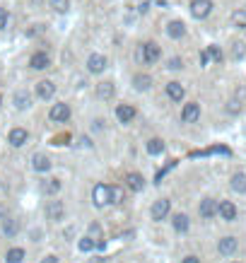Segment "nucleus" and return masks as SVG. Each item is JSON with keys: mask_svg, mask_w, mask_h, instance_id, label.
Wrapping results in <instances>:
<instances>
[{"mask_svg": "<svg viewBox=\"0 0 246 263\" xmlns=\"http://www.w3.org/2000/svg\"><path fill=\"white\" fill-rule=\"evenodd\" d=\"M0 104H2V97H0Z\"/></svg>", "mask_w": 246, "mask_h": 263, "instance_id": "obj_43", "label": "nucleus"}, {"mask_svg": "<svg viewBox=\"0 0 246 263\" xmlns=\"http://www.w3.org/2000/svg\"><path fill=\"white\" fill-rule=\"evenodd\" d=\"M244 12H234V15H232V19H234V22H244Z\"/></svg>", "mask_w": 246, "mask_h": 263, "instance_id": "obj_40", "label": "nucleus"}, {"mask_svg": "<svg viewBox=\"0 0 246 263\" xmlns=\"http://www.w3.org/2000/svg\"><path fill=\"white\" fill-rule=\"evenodd\" d=\"M239 109H242V104H239V102H229V106H227V111H232V113H237V111H239Z\"/></svg>", "mask_w": 246, "mask_h": 263, "instance_id": "obj_37", "label": "nucleus"}, {"mask_svg": "<svg viewBox=\"0 0 246 263\" xmlns=\"http://www.w3.org/2000/svg\"><path fill=\"white\" fill-rule=\"evenodd\" d=\"M169 210H171V203L169 201H167V198H159V201H154V203H152V220H157V222H159V220H164V217H167V215H169Z\"/></svg>", "mask_w": 246, "mask_h": 263, "instance_id": "obj_3", "label": "nucleus"}, {"mask_svg": "<svg viewBox=\"0 0 246 263\" xmlns=\"http://www.w3.org/2000/svg\"><path fill=\"white\" fill-rule=\"evenodd\" d=\"M244 56H246V44H244V41L232 44V58H234V60H242Z\"/></svg>", "mask_w": 246, "mask_h": 263, "instance_id": "obj_29", "label": "nucleus"}, {"mask_svg": "<svg viewBox=\"0 0 246 263\" xmlns=\"http://www.w3.org/2000/svg\"><path fill=\"white\" fill-rule=\"evenodd\" d=\"M167 97H169L171 102H181V99L186 97L184 85H181V82H169V85H167Z\"/></svg>", "mask_w": 246, "mask_h": 263, "instance_id": "obj_16", "label": "nucleus"}, {"mask_svg": "<svg viewBox=\"0 0 246 263\" xmlns=\"http://www.w3.org/2000/svg\"><path fill=\"white\" fill-rule=\"evenodd\" d=\"M234 263H239V261H234Z\"/></svg>", "mask_w": 246, "mask_h": 263, "instance_id": "obj_44", "label": "nucleus"}, {"mask_svg": "<svg viewBox=\"0 0 246 263\" xmlns=\"http://www.w3.org/2000/svg\"><path fill=\"white\" fill-rule=\"evenodd\" d=\"M126 184H128V188H131V191H143V188H145V179H143V174H138V171H135V174H128V176H126Z\"/></svg>", "mask_w": 246, "mask_h": 263, "instance_id": "obj_21", "label": "nucleus"}, {"mask_svg": "<svg viewBox=\"0 0 246 263\" xmlns=\"http://www.w3.org/2000/svg\"><path fill=\"white\" fill-rule=\"evenodd\" d=\"M90 237H97V239H101V227L97 225V222H92V225H90Z\"/></svg>", "mask_w": 246, "mask_h": 263, "instance_id": "obj_35", "label": "nucleus"}, {"mask_svg": "<svg viewBox=\"0 0 246 263\" xmlns=\"http://www.w3.org/2000/svg\"><path fill=\"white\" fill-rule=\"evenodd\" d=\"M162 56V49H159V44H154V41H145L143 46H140V58H143V63H148V65H154L157 60Z\"/></svg>", "mask_w": 246, "mask_h": 263, "instance_id": "obj_1", "label": "nucleus"}, {"mask_svg": "<svg viewBox=\"0 0 246 263\" xmlns=\"http://www.w3.org/2000/svg\"><path fill=\"white\" fill-rule=\"evenodd\" d=\"M200 118V104L191 102V104H184V111H181V121L184 123H196Z\"/></svg>", "mask_w": 246, "mask_h": 263, "instance_id": "obj_7", "label": "nucleus"}, {"mask_svg": "<svg viewBox=\"0 0 246 263\" xmlns=\"http://www.w3.org/2000/svg\"><path fill=\"white\" fill-rule=\"evenodd\" d=\"M198 212H200L203 220H212L217 215V201L215 198H203L200 206H198Z\"/></svg>", "mask_w": 246, "mask_h": 263, "instance_id": "obj_6", "label": "nucleus"}, {"mask_svg": "<svg viewBox=\"0 0 246 263\" xmlns=\"http://www.w3.org/2000/svg\"><path fill=\"white\" fill-rule=\"evenodd\" d=\"M63 212H65V208H63L60 201H49V206H46V217L49 220H60Z\"/></svg>", "mask_w": 246, "mask_h": 263, "instance_id": "obj_18", "label": "nucleus"}, {"mask_svg": "<svg viewBox=\"0 0 246 263\" xmlns=\"http://www.w3.org/2000/svg\"><path fill=\"white\" fill-rule=\"evenodd\" d=\"M229 186L234 188L237 193H246V176L239 171V174H234L232 176V181H229Z\"/></svg>", "mask_w": 246, "mask_h": 263, "instance_id": "obj_25", "label": "nucleus"}, {"mask_svg": "<svg viewBox=\"0 0 246 263\" xmlns=\"http://www.w3.org/2000/svg\"><path fill=\"white\" fill-rule=\"evenodd\" d=\"M90 263H104V259H101V256H97V259H92Z\"/></svg>", "mask_w": 246, "mask_h": 263, "instance_id": "obj_42", "label": "nucleus"}, {"mask_svg": "<svg viewBox=\"0 0 246 263\" xmlns=\"http://www.w3.org/2000/svg\"><path fill=\"white\" fill-rule=\"evenodd\" d=\"M148 152H150V155H162V152H164V140H162V138L148 140Z\"/></svg>", "mask_w": 246, "mask_h": 263, "instance_id": "obj_27", "label": "nucleus"}, {"mask_svg": "<svg viewBox=\"0 0 246 263\" xmlns=\"http://www.w3.org/2000/svg\"><path fill=\"white\" fill-rule=\"evenodd\" d=\"M2 229H5L7 237H15V234L19 232V222L17 220H12V217H7V220H2Z\"/></svg>", "mask_w": 246, "mask_h": 263, "instance_id": "obj_28", "label": "nucleus"}, {"mask_svg": "<svg viewBox=\"0 0 246 263\" xmlns=\"http://www.w3.org/2000/svg\"><path fill=\"white\" fill-rule=\"evenodd\" d=\"M92 201H95L97 208L109 206V186H106V184H97V186L92 188Z\"/></svg>", "mask_w": 246, "mask_h": 263, "instance_id": "obj_5", "label": "nucleus"}, {"mask_svg": "<svg viewBox=\"0 0 246 263\" xmlns=\"http://www.w3.org/2000/svg\"><path fill=\"white\" fill-rule=\"evenodd\" d=\"M12 102H15V106H17V109H29V106H32V97H29L27 92H22V90L15 92Z\"/></svg>", "mask_w": 246, "mask_h": 263, "instance_id": "obj_24", "label": "nucleus"}, {"mask_svg": "<svg viewBox=\"0 0 246 263\" xmlns=\"http://www.w3.org/2000/svg\"><path fill=\"white\" fill-rule=\"evenodd\" d=\"M29 65H32L34 70H46V68L51 65V58H49L46 51H37V53L32 56V60H29Z\"/></svg>", "mask_w": 246, "mask_h": 263, "instance_id": "obj_14", "label": "nucleus"}, {"mask_svg": "<svg viewBox=\"0 0 246 263\" xmlns=\"http://www.w3.org/2000/svg\"><path fill=\"white\" fill-rule=\"evenodd\" d=\"M114 94H116V87H114V82H109V80H104V82H99L97 85V97L99 99H114Z\"/></svg>", "mask_w": 246, "mask_h": 263, "instance_id": "obj_15", "label": "nucleus"}, {"mask_svg": "<svg viewBox=\"0 0 246 263\" xmlns=\"http://www.w3.org/2000/svg\"><path fill=\"white\" fill-rule=\"evenodd\" d=\"M32 167H34V171H49L51 169V157L49 155H34Z\"/></svg>", "mask_w": 246, "mask_h": 263, "instance_id": "obj_19", "label": "nucleus"}, {"mask_svg": "<svg viewBox=\"0 0 246 263\" xmlns=\"http://www.w3.org/2000/svg\"><path fill=\"white\" fill-rule=\"evenodd\" d=\"M56 94V85L51 82V80H41L37 82V97L39 99H51Z\"/></svg>", "mask_w": 246, "mask_h": 263, "instance_id": "obj_12", "label": "nucleus"}, {"mask_svg": "<svg viewBox=\"0 0 246 263\" xmlns=\"http://www.w3.org/2000/svg\"><path fill=\"white\" fill-rule=\"evenodd\" d=\"M87 70L95 73V75L104 73V70H106V58L101 56V53H92V56L87 58Z\"/></svg>", "mask_w": 246, "mask_h": 263, "instance_id": "obj_9", "label": "nucleus"}, {"mask_svg": "<svg viewBox=\"0 0 246 263\" xmlns=\"http://www.w3.org/2000/svg\"><path fill=\"white\" fill-rule=\"evenodd\" d=\"M24 259V249H10L7 251V263H19Z\"/></svg>", "mask_w": 246, "mask_h": 263, "instance_id": "obj_31", "label": "nucleus"}, {"mask_svg": "<svg viewBox=\"0 0 246 263\" xmlns=\"http://www.w3.org/2000/svg\"><path fill=\"white\" fill-rule=\"evenodd\" d=\"M133 87H135L138 92H148V90L152 87V77H150V75H145V73L135 75V77H133Z\"/></svg>", "mask_w": 246, "mask_h": 263, "instance_id": "obj_20", "label": "nucleus"}, {"mask_svg": "<svg viewBox=\"0 0 246 263\" xmlns=\"http://www.w3.org/2000/svg\"><path fill=\"white\" fill-rule=\"evenodd\" d=\"M121 201H123V188L109 186V203H121Z\"/></svg>", "mask_w": 246, "mask_h": 263, "instance_id": "obj_30", "label": "nucleus"}, {"mask_svg": "<svg viewBox=\"0 0 246 263\" xmlns=\"http://www.w3.org/2000/svg\"><path fill=\"white\" fill-rule=\"evenodd\" d=\"M49 118L56 121V123H65L70 118V106L68 104H53L51 111H49Z\"/></svg>", "mask_w": 246, "mask_h": 263, "instance_id": "obj_4", "label": "nucleus"}, {"mask_svg": "<svg viewBox=\"0 0 246 263\" xmlns=\"http://www.w3.org/2000/svg\"><path fill=\"white\" fill-rule=\"evenodd\" d=\"M80 249H82V251H92V249H95V239H92V237L80 239Z\"/></svg>", "mask_w": 246, "mask_h": 263, "instance_id": "obj_33", "label": "nucleus"}, {"mask_svg": "<svg viewBox=\"0 0 246 263\" xmlns=\"http://www.w3.org/2000/svg\"><path fill=\"white\" fill-rule=\"evenodd\" d=\"M7 17H10V15H7V10H5V7H0V29H5V27H7Z\"/></svg>", "mask_w": 246, "mask_h": 263, "instance_id": "obj_36", "label": "nucleus"}, {"mask_svg": "<svg viewBox=\"0 0 246 263\" xmlns=\"http://www.w3.org/2000/svg\"><path fill=\"white\" fill-rule=\"evenodd\" d=\"M208 60H210L208 51H203V53H200V65H208Z\"/></svg>", "mask_w": 246, "mask_h": 263, "instance_id": "obj_38", "label": "nucleus"}, {"mask_svg": "<svg viewBox=\"0 0 246 263\" xmlns=\"http://www.w3.org/2000/svg\"><path fill=\"white\" fill-rule=\"evenodd\" d=\"M27 138H29V133L24 131V128H12V131H10V135H7L10 145H15V148H22V145L27 143Z\"/></svg>", "mask_w": 246, "mask_h": 263, "instance_id": "obj_17", "label": "nucleus"}, {"mask_svg": "<svg viewBox=\"0 0 246 263\" xmlns=\"http://www.w3.org/2000/svg\"><path fill=\"white\" fill-rule=\"evenodd\" d=\"M217 215H220L222 220L232 222V220H237V206H234L232 201H220V203H217Z\"/></svg>", "mask_w": 246, "mask_h": 263, "instance_id": "obj_8", "label": "nucleus"}, {"mask_svg": "<svg viewBox=\"0 0 246 263\" xmlns=\"http://www.w3.org/2000/svg\"><path fill=\"white\" fill-rule=\"evenodd\" d=\"M167 37L169 39H184L186 37V24L181 19H174L167 24Z\"/></svg>", "mask_w": 246, "mask_h": 263, "instance_id": "obj_11", "label": "nucleus"}, {"mask_svg": "<svg viewBox=\"0 0 246 263\" xmlns=\"http://www.w3.org/2000/svg\"><path fill=\"white\" fill-rule=\"evenodd\" d=\"M167 68H169V70H181V68H184V60H181V58H169Z\"/></svg>", "mask_w": 246, "mask_h": 263, "instance_id": "obj_34", "label": "nucleus"}, {"mask_svg": "<svg viewBox=\"0 0 246 263\" xmlns=\"http://www.w3.org/2000/svg\"><path fill=\"white\" fill-rule=\"evenodd\" d=\"M116 118L121 123H131L133 118H135V106H131V104H118L116 106Z\"/></svg>", "mask_w": 246, "mask_h": 263, "instance_id": "obj_13", "label": "nucleus"}, {"mask_svg": "<svg viewBox=\"0 0 246 263\" xmlns=\"http://www.w3.org/2000/svg\"><path fill=\"white\" fill-rule=\"evenodd\" d=\"M181 263H200V259H198V256H186Z\"/></svg>", "mask_w": 246, "mask_h": 263, "instance_id": "obj_39", "label": "nucleus"}, {"mask_svg": "<svg viewBox=\"0 0 246 263\" xmlns=\"http://www.w3.org/2000/svg\"><path fill=\"white\" fill-rule=\"evenodd\" d=\"M41 191H44L46 196H56L58 191H60V181H58V179H44V181H41Z\"/></svg>", "mask_w": 246, "mask_h": 263, "instance_id": "obj_23", "label": "nucleus"}, {"mask_svg": "<svg viewBox=\"0 0 246 263\" xmlns=\"http://www.w3.org/2000/svg\"><path fill=\"white\" fill-rule=\"evenodd\" d=\"M212 12V0H191V15L196 19H205Z\"/></svg>", "mask_w": 246, "mask_h": 263, "instance_id": "obj_2", "label": "nucleus"}, {"mask_svg": "<svg viewBox=\"0 0 246 263\" xmlns=\"http://www.w3.org/2000/svg\"><path fill=\"white\" fill-rule=\"evenodd\" d=\"M41 263H58V259H56V256H44Z\"/></svg>", "mask_w": 246, "mask_h": 263, "instance_id": "obj_41", "label": "nucleus"}, {"mask_svg": "<svg viewBox=\"0 0 246 263\" xmlns=\"http://www.w3.org/2000/svg\"><path fill=\"white\" fill-rule=\"evenodd\" d=\"M171 225H174V229L176 232H186L191 227V220H189V215H184V212H179V215H174L171 217Z\"/></svg>", "mask_w": 246, "mask_h": 263, "instance_id": "obj_22", "label": "nucleus"}, {"mask_svg": "<svg viewBox=\"0 0 246 263\" xmlns=\"http://www.w3.org/2000/svg\"><path fill=\"white\" fill-rule=\"evenodd\" d=\"M49 5H51V10L58 12V15H65V12L70 10V0H49Z\"/></svg>", "mask_w": 246, "mask_h": 263, "instance_id": "obj_26", "label": "nucleus"}, {"mask_svg": "<svg viewBox=\"0 0 246 263\" xmlns=\"http://www.w3.org/2000/svg\"><path fill=\"white\" fill-rule=\"evenodd\" d=\"M208 56L212 58V60H215V63H222V49H220V46H215V44H212V46H208Z\"/></svg>", "mask_w": 246, "mask_h": 263, "instance_id": "obj_32", "label": "nucleus"}, {"mask_svg": "<svg viewBox=\"0 0 246 263\" xmlns=\"http://www.w3.org/2000/svg\"><path fill=\"white\" fill-rule=\"evenodd\" d=\"M237 249H239V242H237L234 237H222L220 244H217V251H220L222 256H232Z\"/></svg>", "mask_w": 246, "mask_h": 263, "instance_id": "obj_10", "label": "nucleus"}]
</instances>
